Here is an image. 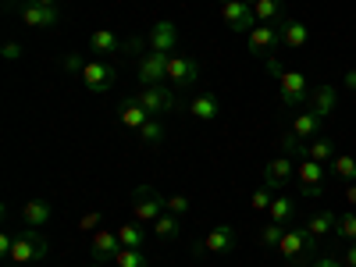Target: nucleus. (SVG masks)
<instances>
[{
    "instance_id": "obj_18",
    "label": "nucleus",
    "mask_w": 356,
    "mask_h": 267,
    "mask_svg": "<svg viewBox=\"0 0 356 267\" xmlns=\"http://www.w3.org/2000/svg\"><path fill=\"white\" fill-rule=\"evenodd\" d=\"M118 118H122V125H125V129L139 132V129H143V125H146V122H150V118H154V114L146 111V107H143V104H139L136 97H129V100H125L122 107H118Z\"/></svg>"
},
{
    "instance_id": "obj_29",
    "label": "nucleus",
    "mask_w": 356,
    "mask_h": 267,
    "mask_svg": "<svg viewBox=\"0 0 356 267\" xmlns=\"http://www.w3.org/2000/svg\"><path fill=\"white\" fill-rule=\"evenodd\" d=\"M136 136H139L146 146H161V143H164V136H168V132H164V118H150V122H146Z\"/></svg>"
},
{
    "instance_id": "obj_45",
    "label": "nucleus",
    "mask_w": 356,
    "mask_h": 267,
    "mask_svg": "<svg viewBox=\"0 0 356 267\" xmlns=\"http://www.w3.org/2000/svg\"><path fill=\"white\" fill-rule=\"evenodd\" d=\"M346 200L356 207V182H349V189H346Z\"/></svg>"
},
{
    "instance_id": "obj_6",
    "label": "nucleus",
    "mask_w": 356,
    "mask_h": 267,
    "mask_svg": "<svg viewBox=\"0 0 356 267\" xmlns=\"http://www.w3.org/2000/svg\"><path fill=\"white\" fill-rule=\"evenodd\" d=\"M278 97L285 107H303L310 100V86H307V75L303 72H285L278 79Z\"/></svg>"
},
{
    "instance_id": "obj_14",
    "label": "nucleus",
    "mask_w": 356,
    "mask_h": 267,
    "mask_svg": "<svg viewBox=\"0 0 356 267\" xmlns=\"http://www.w3.org/2000/svg\"><path fill=\"white\" fill-rule=\"evenodd\" d=\"M146 43H150V50H157V54H171L178 47L175 22H154V29L146 33Z\"/></svg>"
},
{
    "instance_id": "obj_10",
    "label": "nucleus",
    "mask_w": 356,
    "mask_h": 267,
    "mask_svg": "<svg viewBox=\"0 0 356 267\" xmlns=\"http://www.w3.org/2000/svg\"><path fill=\"white\" fill-rule=\"evenodd\" d=\"M296 175H300V186H303V196L307 200H317L324 193V164L303 157L300 164H296Z\"/></svg>"
},
{
    "instance_id": "obj_21",
    "label": "nucleus",
    "mask_w": 356,
    "mask_h": 267,
    "mask_svg": "<svg viewBox=\"0 0 356 267\" xmlns=\"http://www.w3.org/2000/svg\"><path fill=\"white\" fill-rule=\"evenodd\" d=\"M50 218H54V207H50L47 200H29V203L22 207V221H25V228H43Z\"/></svg>"
},
{
    "instance_id": "obj_12",
    "label": "nucleus",
    "mask_w": 356,
    "mask_h": 267,
    "mask_svg": "<svg viewBox=\"0 0 356 267\" xmlns=\"http://www.w3.org/2000/svg\"><path fill=\"white\" fill-rule=\"evenodd\" d=\"M118 250H122V239H118V228H114V232H111V228H100V232L89 235V253H93V260H97V264L114 260V257H118Z\"/></svg>"
},
{
    "instance_id": "obj_32",
    "label": "nucleus",
    "mask_w": 356,
    "mask_h": 267,
    "mask_svg": "<svg viewBox=\"0 0 356 267\" xmlns=\"http://www.w3.org/2000/svg\"><path fill=\"white\" fill-rule=\"evenodd\" d=\"M111 264H114V267H150V260L143 257V250H125V246L118 250V257H114Z\"/></svg>"
},
{
    "instance_id": "obj_43",
    "label": "nucleus",
    "mask_w": 356,
    "mask_h": 267,
    "mask_svg": "<svg viewBox=\"0 0 356 267\" xmlns=\"http://www.w3.org/2000/svg\"><path fill=\"white\" fill-rule=\"evenodd\" d=\"M267 72H271L275 79H282V75H285V68H282V61H278V57H267Z\"/></svg>"
},
{
    "instance_id": "obj_19",
    "label": "nucleus",
    "mask_w": 356,
    "mask_h": 267,
    "mask_svg": "<svg viewBox=\"0 0 356 267\" xmlns=\"http://www.w3.org/2000/svg\"><path fill=\"white\" fill-rule=\"evenodd\" d=\"M321 125H324V118H317L314 111H303V114H296V122H292V136L300 139V143H310L321 136Z\"/></svg>"
},
{
    "instance_id": "obj_9",
    "label": "nucleus",
    "mask_w": 356,
    "mask_h": 267,
    "mask_svg": "<svg viewBox=\"0 0 356 267\" xmlns=\"http://www.w3.org/2000/svg\"><path fill=\"white\" fill-rule=\"evenodd\" d=\"M136 100L150 111L154 118H164V114H171L178 107V100H175V93H171L168 86H146V89H139Z\"/></svg>"
},
{
    "instance_id": "obj_16",
    "label": "nucleus",
    "mask_w": 356,
    "mask_h": 267,
    "mask_svg": "<svg viewBox=\"0 0 356 267\" xmlns=\"http://www.w3.org/2000/svg\"><path fill=\"white\" fill-rule=\"evenodd\" d=\"M296 175V164H292V157H278V161H271L264 168V186H271V189H285L289 186V178Z\"/></svg>"
},
{
    "instance_id": "obj_17",
    "label": "nucleus",
    "mask_w": 356,
    "mask_h": 267,
    "mask_svg": "<svg viewBox=\"0 0 356 267\" xmlns=\"http://www.w3.org/2000/svg\"><path fill=\"white\" fill-rule=\"evenodd\" d=\"M307 111H314L317 118H328L335 111V86H328V82L314 86L310 89V100H307Z\"/></svg>"
},
{
    "instance_id": "obj_34",
    "label": "nucleus",
    "mask_w": 356,
    "mask_h": 267,
    "mask_svg": "<svg viewBox=\"0 0 356 267\" xmlns=\"http://www.w3.org/2000/svg\"><path fill=\"white\" fill-rule=\"evenodd\" d=\"M332 168H335V178H342V182H356V157L342 154V157L332 161Z\"/></svg>"
},
{
    "instance_id": "obj_8",
    "label": "nucleus",
    "mask_w": 356,
    "mask_h": 267,
    "mask_svg": "<svg viewBox=\"0 0 356 267\" xmlns=\"http://www.w3.org/2000/svg\"><path fill=\"white\" fill-rule=\"evenodd\" d=\"M168 82L175 86H196L200 82V61L189 54H168Z\"/></svg>"
},
{
    "instance_id": "obj_48",
    "label": "nucleus",
    "mask_w": 356,
    "mask_h": 267,
    "mask_svg": "<svg viewBox=\"0 0 356 267\" xmlns=\"http://www.w3.org/2000/svg\"><path fill=\"white\" fill-rule=\"evenodd\" d=\"M218 4H221V8H225V4H232V0H218Z\"/></svg>"
},
{
    "instance_id": "obj_41",
    "label": "nucleus",
    "mask_w": 356,
    "mask_h": 267,
    "mask_svg": "<svg viewBox=\"0 0 356 267\" xmlns=\"http://www.w3.org/2000/svg\"><path fill=\"white\" fill-rule=\"evenodd\" d=\"M310 267H346V260H335V257H317Z\"/></svg>"
},
{
    "instance_id": "obj_39",
    "label": "nucleus",
    "mask_w": 356,
    "mask_h": 267,
    "mask_svg": "<svg viewBox=\"0 0 356 267\" xmlns=\"http://www.w3.org/2000/svg\"><path fill=\"white\" fill-rule=\"evenodd\" d=\"M11 250H15V235H11V232H4V235H0V257L11 260Z\"/></svg>"
},
{
    "instance_id": "obj_31",
    "label": "nucleus",
    "mask_w": 356,
    "mask_h": 267,
    "mask_svg": "<svg viewBox=\"0 0 356 267\" xmlns=\"http://www.w3.org/2000/svg\"><path fill=\"white\" fill-rule=\"evenodd\" d=\"M282 235H285V225H278V221H267V225L260 228V246H264V250H278Z\"/></svg>"
},
{
    "instance_id": "obj_28",
    "label": "nucleus",
    "mask_w": 356,
    "mask_h": 267,
    "mask_svg": "<svg viewBox=\"0 0 356 267\" xmlns=\"http://www.w3.org/2000/svg\"><path fill=\"white\" fill-rule=\"evenodd\" d=\"M154 232H157V239H178V235H182V218L164 211V214L154 221Z\"/></svg>"
},
{
    "instance_id": "obj_2",
    "label": "nucleus",
    "mask_w": 356,
    "mask_h": 267,
    "mask_svg": "<svg viewBox=\"0 0 356 267\" xmlns=\"http://www.w3.org/2000/svg\"><path fill=\"white\" fill-rule=\"evenodd\" d=\"M50 257V243L36 228H25L15 235V250H11V264H40Z\"/></svg>"
},
{
    "instance_id": "obj_23",
    "label": "nucleus",
    "mask_w": 356,
    "mask_h": 267,
    "mask_svg": "<svg viewBox=\"0 0 356 267\" xmlns=\"http://www.w3.org/2000/svg\"><path fill=\"white\" fill-rule=\"evenodd\" d=\"M267 218L271 221H278V225H289V221H296L300 218V200H292V196H275L271 200V211H267Z\"/></svg>"
},
{
    "instance_id": "obj_4",
    "label": "nucleus",
    "mask_w": 356,
    "mask_h": 267,
    "mask_svg": "<svg viewBox=\"0 0 356 267\" xmlns=\"http://www.w3.org/2000/svg\"><path fill=\"white\" fill-rule=\"evenodd\" d=\"M132 211H136V221H139V225H154V221L164 214V196H161L154 186H136V193H132Z\"/></svg>"
},
{
    "instance_id": "obj_5",
    "label": "nucleus",
    "mask_w": 356,
    "mask_h": 267,
    "mask_svg": "<svg viewBox=\"0 0 356 267\" xmlns=\"http://www.w3.org/2000/svg\"><path fill=\"white\" fill-rule=\"evenodd\" d=\"M136 72H139V86H164L168 79V54H157V50H146L139 61H136Z\"/></svg>"
},
{
    "instance_id": "obj_30",
    "label": "nucleus",
    "mask_w": 356,
    "mask_h": 267,
    "mask_svg": "<svg viewBox=\"0 0 356 267\" xmlns=\"http://www.w3.org/2000/svg\"><path fill=\"white\" fill-rule=\"evenodd\" d=\"M118 239H122L125 250H143V225L139 221H129L118 228Z\"/></svg>"
},
{
    "instance_id": "obj_35",
    "label": "nucleus",
    "mask_w": 356,
    "mask_h": 267,
    "mask_svg": "<svg viewBox=\"0 0 356 267\" xmlns=\"http://www.w3.org/2000/svg\"><path fill=\"white\" fill-rule=\"evenodd\" d=\"M335 235H339V239H346V243L356 239V211H346V214L335 221Z\"/></svg>"
},
{
    "instance_id": "obj_49",
    "label": "nucleus",
    "mask_w": 356,
    "mask_h": 267,
    "mask_svg": "<svg viewBox=\"0 0 356 267\" xmlns=\"http://www.w3.org/2000/svg\"><path fill=\"white\" fill-rule=\"evenodd\" d=\"M89 267H104V264H97V260H93V264H89Z\"/></svg>"
},
{
    "instance_id": "obj_11",
    "label": "nucleus",
    "mask_w": 356,
    "mask_h": 267,
    "mask_svg": "<svg viewBox=\"0 0 356 267\" xmlns=\"http://www.w3.org/2000/svg\"><path fill=\"white\" fill-rule=\"evenodd\" d=\"M282 43V33H278V25H267V22H257L250 29V54L257 57H271V50Z\"/></svg>"
},
{
    "instance_id": "obj_42",
    "label": "nucleus",
    "mask_w": 356,
    "mask_h": 267,
    "mask_svg": "<svg viewBox=\"0 0 356 267\" xmlns=\"http://www.w3.org/2000/svg\"><path fill=\"white\" fill-rule=\"evenodd\" d=\"M342 260H346V267H356V239L342 250Z\"/></svg>"
},
{
    "instance_id": "obj_13",
    "label": "nucleus",
    "mask_w": 356,
    "mask_h": 267,
    "mask_svg": "<svg viewBox=\"0 0 356 267\" xmlns=\"http://www.w3.org/2000/svg\"><path fill=\"white\" fill-rule=\"evenodd\" d=\"M221 22L232 29V33H250V29L257 25L253 8L243 4V0H232V4H225V8H221Z\"/></svg>"
},
{
    "instance_id": "obj_46",
    "label": "nucleus",
    "mask_w": 356,
    "mask_h": 267,
    "mask_svg": "<svg viewBox=\"0 0 356 267\" xmlns=\"http://www.w3.org/2000/svg\"><path fill=\"white\" fill-rule=\"evenodd\" d=\"M33 4H43V8H57V0H33Z\"/></svg>"
},
{
    "instance_id": "obj_20",
    "label": "nucleus",
    "mask_w": 356,
    "mask_h": 267,
    "mask_svg": "<svg viewBox=\"0 0 356 267\" xmlns=\"http://www.w3.org/2000/svg\"><path fill=\"white\" fill-rule=\"evenodd\" d=\"M189 114L196 118V122H218L221 118V100L214 93H200V97H193Z\"/></svg>"
},
{
    "instance_id": "obj_15",
    "label": "nucleus",
    "mask_w": 356,
    "mask_h": 267,
    "mask_svg": "<svg viewBox=\"0 0 356 267\" xmlns=\"http://www.w3.org/2000/svg\"><path fill=\"white\" fill-rule=\"evenodd\" d=\"M22 22L33 25V29H54L57 22H61V11H57V8H43V4H33V0H29V4L22 8Z\"/></svg>"
},
{
    "instance_id": "obj_26",
    "label": "nucleus",
    "mask_w": 356,
    "mask_h": 267,
    "mask_svg": "<svg viewBox=\"0 0 356 267\" xmlns=\"http://www.w3.org/2000/svg\"><path fill=\"white\" fill-rule=\"evenodd\" d=\"M253 18L267 22V25L285 22V4H282V0H257V4H253Z\"/></svg>"
},
{
    "instance_id": "obj_38",
    "label": "nucleus",
    "mask_w": 356,
    "mask_h": 267,
    "mask_svg": "<svg viewBox=\"0 0 356 267\" xmlns=\"http://www.w3.org/2000/svg\"><path fill=\"white\" fill-rule=\"evenodd\" d=\"M0 54H4V61H18V57H22V43L18 40H8Z\"/></svg>"
},
{
    "instance_id": "obj_37",
    "label": "nucleus",
    "mask_w": 356,
    "mask_h": 267,
    "mask_svg": "<svg viewBox=\"0 0 356 267\" xmlns=\"http://www.w3.org/2000/svg\"><path fill=\"white\" fill-rule=\"evenodd\" d=\"M100 221H104L100 211H89V214L79 221V232H100Z\"/></svg>"
},
{
    "instance_id": "obj_33",
    "label": "nucleus",
    "mask_w": 356,
    "mask_h": 267,
    "mask_svg": "<svg viewBox=\"0 0 356 267\" xmlns=\"http://www.w3.org/2000/svg\"><path fill=\"white\" fill-rule=\"evenodd\" d=\"M271 200H275V189H271V186H260V189L250 196V211H253V214H267V211H271Z\"/></svg>"
},
{
    "instance_id": "obj_47",
    "label": "nucleus",
    "mask_w": 356,
    "mask_h": 267,
    "mask_svg": "<svg viewBox=\"0 0 356 267\" xmlns=\"http://www.w3.org/2000/svg\"><path fill=\"white\" fill-rule=\"evenodd\" d=\"M243 4H250V8H253V4H257V0H243Z\"/></svg>"
},
{
    "instance_id": "obj_24",
    "label": "nucleus",
    "mask_w": 356,
    "mask_h": 267,
    "mask_svg": "<svg viewBox=\"0 0 356 267\" xmlns=\"http://www.w3.org/2000/svg\"><path fill=\"white\" fill-rule=\"evenodd\" d=\"M300 157H310V161H317V164H328V161H335V150H332V139H328V136H317V139L303 143V150H300Z\"/></svg>"
},
{
    "instance_id": "obj_40",
    "label": "nucleus",
    "mask_w": 356,
    "mask_h": 267,
    "mask_svg": "<svg viewBox=\"0 0 356 267\" xmlns=\"http://www.w3.org/2000/svg\"><path fill=\"white\" fill-rule=\"evenodd\" d=\"M65 68H68V72H82V68H86V61H82L79 54H68V57H65Z\"/></svg>"
},
{
    "instance_id": "obj_44",
    "label": "nucleus",
    "mask_w": 356,
    "mask_h": 267,
    "mask_svg": "<svg viewBox=\"0 0 356 267\" xmlns=\"http://www.w3.org/2000/svg\"><path fill=\"white\" fill-rule=\"evenodd\" d=\"M346 89H353V93H356V68L346 72Z\"/></svg>"
},
{
    "instance_id": "obj_22",
    "label": "nucleus",
    "mask_w": 356,
    "mask_h": 267,
    "mask_svg": "<svg viewBox=\"0 0 356 267\" xmlns=\"http://www.w3.org/2000/svg\"><path fill=\"white\" fill-rule=\"evenodd\" d=\"M278 33H282V43H285L289 50H300V47H307V40H310L307 25H303V22H296V18L278 22Z\"/></svg>"
},
{
    "instance_id": "obj_3",
    "label": "nucleus",
    "mask_w": 356,
    "mask_h": 267,
    "mask_svg": "<svg viewBox=\"0 0 356 267\" xmlns=\"http://www.w3.org/2000/svg\"><path fill=\"white\" fill-rule=\"evenodd\" d=\"M235 243H239V232L232 225H221V228H211L203 235V243L193 250V257H225L235 250Z\"/></svg>"
},
{
    "instance_id": "obj_27",
    "label": "nucleus",
    "mask_w": 356,
    "mask_h": 267,
    "mask_svg": "<svg viewBox=\"0 0 356 267\" xmlns=\"http://www.w3.org/2000/svg\"><path fill=\"white\" fill-rule=\"evenodd\" d=\"M335 221H339V218H335L332 211H317V214H310V218H307V225H303V228L314 235V239H321V235L335 232Z\"/></svg>"
},
{
    "instance_id": "obj_25",
    "label": "nucleus",
    "mask_w": 356,
    "mask_h": 267,
    "mask_svg": "<svg viewBox=\"0 0 356 267\" xmlns=\"http://www.w3.org/2000/svg\"><path fill=\"white\" fill-rule=\"evenodd\" d=\"M89 50H93L97 57H104V54H122V40H118L111 29H97V33L89 36Z\"/></svg>"
},
{
    "instance_id": "obj_36",
    "label": "nucleus",
    "mask_w": 356,
    "mask_h": 267,
    "mask_svg": "<svg viewBox=\"0 0 356 267\" xmlns=\"http://www.w3.org/2000/svg\"><path fill=\"white\" fill-rule=\"evenodd\" d=\"M164 211H168V214H178V218H186V214H189V196H182V193L164 196Z\"/></svg>"
},
{
    "instance_id": "obj_7",
    "label": "nucleus",
    "mask_w": 356,
    "mask_h": 267,
    "mask_svg": "<svg viewBox=\"0 0 356 267\" xmlns=\"http://www.w3.org/2000/svg\"><path fill=\"white\" fill-rule=\"evenodd\" d=\"M118 72L107 65V61H86V68L79 72V82L82 89H89V93H107V89L114 86Z\"/></svg>"
},
{
    "instance_id": "obj_1",
    "label": "nucleus",
    "mask_w": 356,
    "mask_h": 267,
    "mask_svg": "<svg viewBox=\"0 0 356 267\" xmlns=\"http://www.w3.org/2000/svg\"><path fill=\"white\" fill-rule=\"evenodd\" d=\"M278 253L285 257V264L289 267H310L317 257V239L303 228V225H296V228H285V235H282V243H278Z\"/></svg>"
}]
</instances>
